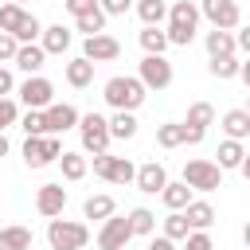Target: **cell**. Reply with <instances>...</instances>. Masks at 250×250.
Segmentation results:
<instances>
[{
  "instance_id": "3",
  "label": "cell",
  "mask_w": 250,
  "mask_h": 250,
  "mask_svg": "<svg viewBox=\"0 0 250 250\" xmlns=\"http://www.w3.org/2000/svg\"><path fill=\"white\" fill-rule=\"evenodd\" d=\"M0 31L16 35L20 43H35V39L43 35V23H39L31 12H23L20 4H0Z\"/></svg>"
},
{
  "instance_id": "36",
  "label": "cell",
  "mask_w": 250,
  "mask_h": 250,
  "mask_svg": "<svg viewBox=\"0 0 250 250\" xmlns=\"http://www.w3.org/2000/svg\"><path fill=\"white\" fill-rule=\"evenodd\" d=\"M20 129H23L27 137H47V113H43V109H27V113L20 117Z\"/></svg>"
},
{
  "instance_id": "50",
  "label": "cell",
  "mask_w": 250,
  "mask_h": 250,
  "mask_svg": "<svg viewBox=\"0 0 250 250\" xmlns=\"http://www.w3.org/2000/svg\"><path fill=\"white\" fill-rule=\"evenodd\" d=\"M8 4H20V8H23V4H27V0H8Z\"/></svg>"
},
{
  "instance_id": "25",
  "label": "cell",
  "mask_w": 250,
  "mask_h": 250,
  "mask_svg": "<svg viewBox=\"0 0 250 250\" xmlns=\"http://www.w3.org/2000/svg\"><path fill=\"white\" fill-rule=\"evenodd\" d=\"M82 215H86V219L105 223L109 215H117V203H113V195H90V199L82 203Z\"/></svg>"
},
{
  "instance_id": "51",
  "label": "cell",
  "mask_w": 250,
  "mask_h": 250,
  "mask_svg": "<svg viewBox=\"0 0 250 250\" xmlns=\"http://www.w3.org/2000/svg\"><path fill=\"white\" fill-rule=\"evenodd\" d=\"M246 113H250V102H246Z\"/></svg>"
},
{
  "instance_id": "30",
  "label": "cell",
  "mask_w": 250,
  "mask_h": 250,
  "mask_svg": "<svg viewBox=\"0 0 250 250\" xmlns=\"http://www.w3.org/2000/svg\"><path fill=\"white\" fill-rule=\"evenodd\" d=\"M211 121H215V105H211V102H195V105L188 109V121H184V125L195 129V133H207Z\"/></svg>"
},
{
  "instance_id": "11",
  "label": "cell",
  "mask_w": 250,
  "mask_h": 250,
  "mask_svg": "<svg viewBox=\"0 0 250 250\" xmlns=\"http://www.w3.org/2000/svg\"><path fill=\"white\" fill-rule=\"evenodd\" d=\"M133 238V227H129V215H109L98 230V250H125Z\"/></svg>"
},
{
  "instance_id": "32",
  "label": "cell",
  "mask_w": 250,
  "mask_h": 250,
  "mask_svg": "<svg viewBox=\"0 0 250 250\" xmlns=\"http://www.w3.org/2000/svg\"><path fill=\"white\" fill-rule=\"evenodd\" d=\"M141 47H145V55H164V51H168V31L145 27V31H141Z\"/></svg>"
},
{
  "instance_id": "20",
  "label": "cell",
  "mask_w": 250,
  "mask_h": 250,
  "mask_svg": "<svg viewBox=\"0 0 250 250\" xmlns=\"http://www.w3.org/2000/svg\"><path fill=\"white\" fill-rule=\"evenodd\" d=\"M66 82H70L74 90H86V86L94 82V62H90V59H82V55H78V59H70V62H66Z\"/></svg>"
},
{
  "instance_id": "40",
  "label": "cell",
  "mask_w": 250,
  "mask_h": 250,
  "mask_svg": "<svg viewBox=\"0 0 250 250\" xmlns=\"http://www.w3.org/2000/svg\"><path fill=\"white\" fill-rule=\"evenodd\" d=\"M184 250H215V242H211L207 230H191V234L184 238Z\"/></svg>"
},
{
  "instance_id": "23",
  "label": "cell",
  "mask_w": 250,
  "mask_h": 250,
  "mask_svg": "<svg viewBox=\"0 0 250 250\" xmlns=\"http://www.w3.org/2000/svg\"><path fill=\"white\" fill-rule=\"evenodd\" d=\"M215 156H219L215 164L227 172V168H242V160H246V148H242V141H230V137H227V141L219 145V152H215Z\"/></svg>"
},
{
  "instance_id": "41",
  "label": "cell",
  "mask_w": 250,
  "mask_h": 250,
  "mask_svg": "<svg viewBox=\"0 0 250 250\" xmlns=\"http://www.w3.org/2000/svg\"><path fill=\"white\" fill-rule=\"evenodd\" d=\"M102 4L98 0H66V12L74 16V20H82V16H90V12H98Z\"/></svg>"
},
{
  "instance_id": "10",
  "label": "cell",
  "mask_w": 250,
  "mask_h": 250,
  "mask_svg": "<svg viewBox=\"0 0 250 250\" xmlns=\"http://www.w3.org/2000/svg\"><path fill=\"white\" fill-rule=\"evenodd\" d=\"M20 102H23L27 109H51V105H55V86H51V78H43V74L23 78V82H20Z\"/></svg>"
},
{
  "instance_id": "8",
  "label": "cell",
  "mask_w": 250,
  "mask_h": 250,
  "mask_svg": "<svg viewBox=\"0 0 250 250\" xmlns=\"http://www.w3.org/2000/svg\"><path fill=\"white\" fill-rule=\"evenodd\" d=\"M94 176H102V180H109V184H137V164H133L129 156H109V152H102V156H94Z\"/></svg>"
},
{
  "instance_id": "6",
  "label": "cell",
  "mask_w": 250,
  "mask_h": 250,
  "mask_svg": "<svg viewBox=\"0 0 250 250\" xmlns=\"http://www.w3.org/2000/svg\"><path fill=\"white\" fill-rule=\"evenodd\" d=\"M184 184L191 191H215V188H223V168L215 160H188L184 164Z\"/></svg>"
},
{
  "instance_id": "24",
  "label": "cell",
  "mask_w": 250,
  "mask_h": 250,
  "mask_svg": "<svg viewBox=\"0 0 250 250\" xmlns=\"http://www.w3.org/2000/svg\"><path fill=\"white\" fill-rule=\"evenodd\" d=\"M160 199H164V207L168 211H188V203H191V188L180 180V184H172L168 180V188L160 191Z\"/></svg>"
},
{
  "instance_id": "5",
  "label": "cell",
  "mask_w": 250,
  "mask_h": 250,
  "mask_svg": "<svg viewBox=\"0 0 250 250\" xmlns=\"http://www.w3.org/2000/svg\"><path fill=\"white\" fill-rule=\"evenodd\" d=\"M78 133H82V152H90V156H102V152H109V117L105 113H82V121H78Z\"/></svg>"
},
{
  "instance_id": "43",
  "label": "cell",
  "mask_w": 250,
  "mask_h": 250,
  "mask_svg": "<svg viewBox=\"0 0 250 250\" xmlns=\"http://www.w3.org/2000/svg\"><path fill=\"white\" fill-rule=\"evenodd\" d=\"M16 90V78H12V70L8 66H0V98H8Z\"/></svg>"
},
{
  "instance_id": "29",
  "label": "cell",
  "mask_w": 250,
  "mask_h": 250,
  "mask_svg": "<svg viewBox=\"0 0 250 250\" xmlns=\"http://www.w3.org/2000/svg\"><path fill=\"white\" fill-rule=\"evenodd\" d=\"M184 215H188V223H191V230H207V227L215 223V207H211V203H203V199H191Z\"/></svg>"
},
{
  "instance_id": "12",
  "label": "cell",
  "mask_w": 250,
  "mask_h": 250,
  "mask_svg": "<svg viewBox=\"0 0 250 250\" xmlns=\"http://www.w3.org/2000/svg\"><path fill=\"white\" fill-rule=\"evenodd\" d=\"M199 12L211 20V27H223V31L238 27V20H242L238 0H203V4H199Z\"/></svg>"
},
{
  "instance_id": "26",
  "label": "cell",
  "mask_w": 250,
  "mask_h": 250,
  "mask_svg": "<svg viewBox=\"0 0 250 250\" xmlns=\"http://www.w3.org/2000/svg\"><path fill=\"white\" fill-rule=\"evenodd\" d=\"M137 16L145 27H160L168 20V4L164 0H137Z\"/></svg>"
},
{
  "instance_id": "2",
  "label": "cell",
  "mask_w": 250,
  "mask_h": 250,
  "mask_svg": "<svg viewBox=\"0 0 250 250\" xmlns=\"http://www.w3.org/2000/svg\"><path fill=\"white\" fill-rule=\"evenodd\" d=\"M199 8L191 4V0H176L172 8H168V43H176V47H188L191 39H195V31H199Z\"/></svg>"
},
{
  "instance_id": "34",
  "label": "cell",
  "mask_w": 250,
  "mask_h": 250,
  "mask_svg": "<svg viewBox=\"0 0 250 250\" xmlns=\"http://www.w3.org/2000/svg\"><path fill=\"white\" fill-rule=\"evenodd\" d=\"M164 234H168L172 242H184V238L191 234V223H188V215H184V211H172V215L164 219Z\"/></svg>"
},
{
  "instance_id": "4",
  "label": "cell",
  "mask_w": 250,
  "mask_h": 250,
  "mask_svg": "<svg viewBox=\"0 0 250 250\" xmlns=\"http://www.w3.org/2000/svg\"><path fill=\"white\" fill-rule=\"evenodd\" d=\"M47 242H51V250H86L90 227L74 223V219H51L47 223Z\"/></svg>"
},
{
  "instance_id": "28",
  "label": "cell",
  "mask_w": 250,
  "mask_h": 250,
  "mask_svg": "<svg viewBox=\"0 0 250 250\" xmlns=\"http://www.w3.org/2000/svg\"><path fill=\"white\" fill-rule=\"evenodd\" d=\"M59 168H62V180H86V172H90V164H86V156L82 152H62L59 156Z\"/></svg>"
},
{
  "instance_id": "14",
  "label": "cell",
  "mask_w": 250,
  "mask_h": 250,
  "mask_svg": "<svg viewBox=\"0 0 250 250\" xmlns=\"http://www.w3.org/2000/svg\"><path fill=\"white\" fill-rule=\"evenodd\" d=\"M62 207H66V188H62V184H43V188L35 191V211H39L43 219H59Z\"/></svg>"
},
{
  "instance_id": "46",
  "label": "cell",
  "mask_w": 250,
  "mask_h": 250,
  "mask_svg": "<svg viewBox=\"0 0 250 250\" xmlns=\"http://www.w3.org/2000/svg\"><path fill=\"white\" fill-rule=\"evenodd\" d=\"M238 78H242V82H246V90H250V59L242 62V70H238Z\"/></svg>"
},
{
  "instance_id": "7",
  "label": "cell",
  "mask_w": 250,
  "mask_h": 250,
  "mask_svg": "<svg viewBox=\"0 0 250 250\" xmlns=\"http://www.w3.org/2000/svg\"><path fill=\"white\" fill-rule=\"evenodd\" d=\"M62 156V145H59V137H27L23 141V164L27 168H47V164H55Z\"/></svg>"
},
{
  "instance_id": "35",
  "label": "cell",
  "mask_w": 250,
  "mask_h": 250,
  "mask_svg": "<svg viewBox=\"0 0 250 250\" xmlns=\"http://www.w3.org/2000/svg\"><path fill=\"white\" fill-rule=\"evenodd\" d=\"M207 70H211V78H219V82H227V78H238V70H242V62L230 55V59H211L207 62Z\"/></svg>"
},
{
  "instance_id": "13",
  "label": "cell",
  "mask_w": 250,
  "mask_h": 250,
  "mask_svg": "<svg viewBox=\"0 0 250 250\" xmlns=\"http://www.w3.org/2000/svg\"><path fill=\"white\" fill-rule=\"evenodd\" d=\"M117 55H121V43H117L113 35H105V31H102V35H90V39L82 43V59H90L94 66H98V62H113Z\"/></svg>"
},
{
  "instance_id": "47",
  "label": "cell",
  "mask_w": 250,
  "mask_h": 250,
  "mask_svg": "<svg viewBox=\"0 0 250 250\" xmlns=\"http://www.w3.org/2000/svg\"><path fill=\"white\" fill-rule=\"evenodd\" d=\"M242 176H246V184H250V152H246V160H242V168H238Z\"/></svg>"
},
{
  "instance_id": "21",
  "label": "cell",
  "mask_w": 250,
  "mask_h": 250,
  "mask_svg": "<svg viewBox=\"0 0 250 250\" xmlns=\"http://www.w3.org/2000/svg\"><path fill=\"white\" fill-rule=\"evenodd\" d=\"M223 129H227L230 141H246L250 137V113L246 109H227L223 113Z\"/></svg>"
},
{
  "instance_id": "19",
  "label": "cell",
  "mask_w": 250,
  "mask_h": 250,
  "mask_svg": "<svg viewBox=\"0 0 250 250\" xmlns=\"http://www.w3.org/2000/svg\"><path fill=\"white\" fill-rule=\"evenodd\" d=\"M43 62H47V51H43V43H20V55H16V66L31 78V74H39L43 70Z\"/></svg>"
},
{
  "instance_id": "1",
  "label": "cell",
  "mask_w": 250,
  "mask_h": 250,
  "mask_svg": "<svg viewBox=\"0 0 250 250\" xmlns=\"http://www.w3.org/2000/svg\"><path fill=\"white\" fill-rule=\"evenodd\" d=\"M102 98H105V105H113V109L137 113V109L145 105L148 90H145V82H141V78H133V74H113V78L102 86Z\"/></svg>"
},
{
  "instance_id": "37",
  "label": "cell",
  "mask_w": 250,
  "mask_h": 250,
  "mask_svg": "<svg viewBox=\"0 0 250 250\" xmlns=\"http://www.w3.org/2000/svg\"><path fill=\"white\" fill-rule=\"evenodd\" d=\"M105 20H109V16H105V12L98 8V12L82 16V20H74V27H78V31H82V35L90 39V35H102V31H105Z\"/></svg>"
},
{
  "instance_id": "15",
  "label": "cell",
  "mask_w": 250,
  "mask_h": 250,
  "mask_svg": "<svg viewBox=\"0 0 250 250\" xmlns=\"http://www.w3.org/2000/svg\"><path fill=\"white\" fill-rule=\"evenodd\" d=\"M47 113V133L55 137V133H66V129H78V121H82V113L70 105V102H55L51 109H43Z\"/></svg>"
},
{
  "instance_id": "42",
  "label": "cell",
  "mask_w": 250,
  "mask_h": 250,
  "mask_svg": "<svg viewBox=\"0 0 250 250\" xmlns=\"http://www.w3.org/2000/svg\"><path fill=\"white\" fill-rule=\"evenodd\" d=\"M98 4H102L105 16H125V12L133 8V0H98Z\"/></svg>"
},
{
  "instance_id": "17",
  "label": "cell",
  "mask_w": 250,
  "mask_h": 250,
  "mask_svg": "<svg viewBox=\"0 0 250 250\" xmlns=\"http://www.w3.org/2000/svg\"><path fill=\"white\" fill-rule=\"evenodd\" d=\"M39 39H43V51H47V55H66L70 43H74V31L62 27V23H55V27H43Z\"/></svg>"
},
{
  "instance_id": "9",
  "label": "cell",
  "mask_w": 250,
  "mask_h": 250,
  "mask_svg": "<svg viewBox=\"0 0 250 250\" xmlns=\"http://www.w3.org/2000/svg\"><path fill=\"white\" fill-rule=\"evenodd\" d=\"M137 78L145 82V90H168L176 74H172V62L164 55H145L137 66Z\"/></svg>"
},
{
  "instance_id": "31",
  "label": "cell",
  "mask_w": 250,
  "mask_h": 250,
  "mask_svg": "<svg viewBox=\"0 0 250 250\" xmlns=\"http://www.w3.org/2000/svg\"><path fill=\"white\" fill-rule=\"evenodd\" d=\"M109 137H117V141H133V137H137V117L125 113V109H117V113L109 117Z\"/></svg>"
},
{
  "instance_id": "22",
  "label": "cell",
  "mask_w": 250,
  "mask_h": 250,
  "mask_svg": "<svg viewBox=\"0 0 250 250\" xmlns=\"http://www.w3.org/2000/svg\"><path fill=\"white\" fill-rule=\"evenodd\" d=\"M35 234L27 227H0V250H31Z\"/></svg>"
},
{
  "instance_id": "39",
  "label": "cell",
  "mask_w": 250,
  "mask_h": 250,
  "mask_svg": "<svg viewBox=\"0 0 250 250\" xmlns=\"http://www.w3.org/2000/svg\"><path fill=\"white\" fill-rule=\"evenodd\" d=\"M16 55H20V39L16 35H8V31H0V62H16Z\"/></svg>"
},
{
  "instance_id": "45",
  "label": "cell",
  "mask_w": 250,
  "mask_h": 250,
  "mask_svg": "<svg viewBox=\"0 0 250 250\" xmlns=\"http://www.w3.org/2000/svg\"><path fill=\"white\" fill-rule=\"evenodd\" d=\"M234 39H238V51H242V55L250 59V27H242V31L234 35Z\"/></svg>"
},
{
  "instance_id": "48",
  "label": "cell",
  "mask_w": 250,
  "mask_h": 250,
  "mask_svg": "<svg viewBox=\"0 0 250 250\" xmlns=\"http://www.w3.org/2000/svg\"><path fill=\"white\" fill-rule=\"evenodd\" d=\"M8 148H12V145H8V137L0 133V156H8Z\"/></svg>"
},
{
  "instance_id": "16",
  "label": "cell",
  "mask_w": 250,
  "mask_h": 250,
  "mask_svg": "<svg viewBox=\"0 0 250 250\" xmlns=\"http://www.w3.org/2000/svg\"><path fill=\"white\" fill-rule=\"evenodd\" d=\"M137 188H141L145 195H160V191L168 188V172H164V164H156V160L141 164V168H137Z\"/></svg>"
},
{
  "instance_id": "27",
  "label": "cell",
  "mask_w": 250,
  "mask_h": 250,
  "mask_svg": "<svg viewBox=\"0 0 250 250\" xmlns=\"http://www.w3.org/2000/svg\"><path fill=\"white\" fill-rule=\"evenodd\" d=\"M184 141H188L184 121H164V125H156V145H160V148H180Z\"/></svg>"
},
{
  "instance_id": "18",
  "label": "cell",
  "mask_w": 250,
  "mask_h": 250,
  "mask_svg": "<svg viewBox=\"0 0 250 250\" xmlns=\"http://www.w3.org/2000/svg\"><path fill=\"white\" fill-rule=\"evenodd\" d=\"M203 43H207V55H211V59H230V55L238 51V39H234L230 31H223V27H211Z\"/></svg>"
},
{
  "instance_id": "33",
  "label": "cell",
  "mask_w": 250,
  "mask_h": 250,
  "mask_svg": "<svg viewBox=\"0 0 250 250\" xmlns=\"http://www.w3.org/2000/svg\"><path fill=\"white\" fill-rule=\"evenodd\" d=\"M129 227H133V234H148V238H152L156 215H152L148 207H133V211H129Z\"/></svg>"
},
{
  "instance_id": "44",
  "label": "cell",
  "mask_w": 250,
  "mask_h": 250,
  "mask_svg": "<svg viewBox=\"0 0 250 250\" xmlns=\"http://www.w3.org/2000/svg\"><path fill=\"white\" fill-rule=\"evenodd\" d=\"M148 250H176V242H172L168 234H160V238L152 234V238H148Z\"/></svg>"
},
{
  "instance_id": "38",
  "label": "cell",
  "mask_w": 250,
  "mask_h": 250,
  "mask_svg": "<svg viewBox=\"0 0 250 250\" xmlns=\"http://www.w3.org/2000/svg\"><path fill=\"white\" fill-rule=\"evenodd\" d=\"M20 121V105L12 102V98H0V133L8 129V125H16Z\"/></svg>"
},
{
  "instance_id": "49",
  "label": "cell",
  "mask_w": 250,
  "mask_h": 250,
  "mask_svg": "<svg viewBox=\"0 0 250 250\" xmlns=\"http://www.w3.org/2000/svg\"><path fill=\"white\" fill-rule=\"evenodd\" d=\"M242 242H246V250H250V223L242 227Z\"/></svg>"
}]
</instances>
